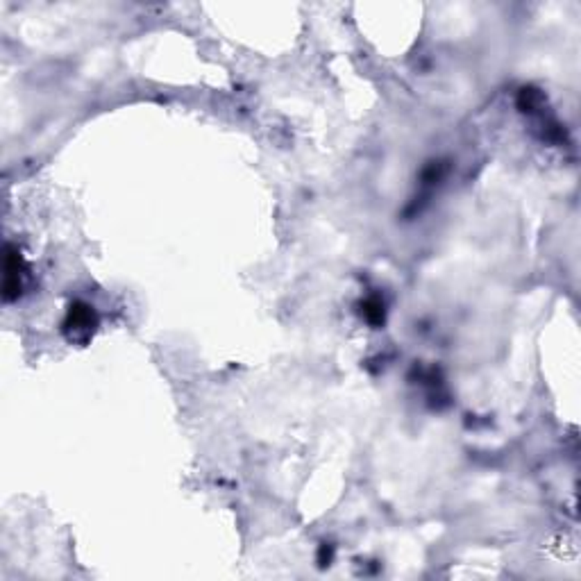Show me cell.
Instances as JSON below:
<instances>
[{"mask_svg": "<svg viewBox=\"0 0 581 581\" xmlns=\"http://www.w3.org/2000/svg\"><path fill=\"white\" fill-rule=\"evenodd\" d=\"M93 325H96V321H93V314H91V309L89 307H82V305H78L75 309L71 307V316H69V323H66V327H71L73 332H84V334H89L93 330Z\"/></svg>", "mask_w": 581, "mask_h": 581, "instance_id": "6da1fadb", "label": "cell"}]
</instances>
